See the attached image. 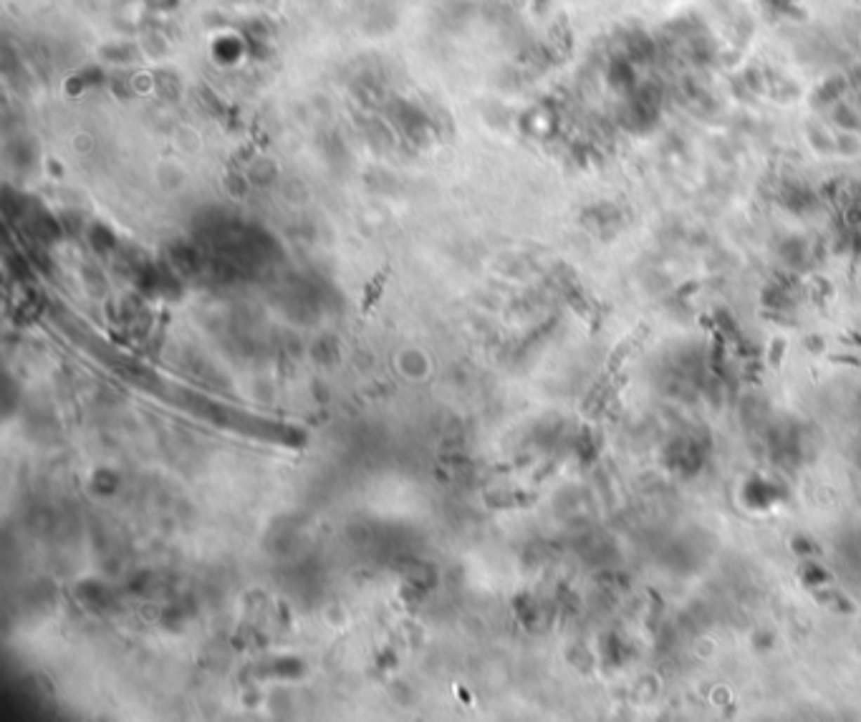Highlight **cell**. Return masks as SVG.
Wrapping results in <instances>:
<instances>
[{
    "label": "cell",
    "mask_w": 861,
    "mask_h": 722,
    "mask_svg": "<svg viewBox=\"0 0 861 722\" xmlns=\"http://www.w3.org/2000/svg\"><path fill=\"white\" fill-rule=\"evenodd\" d=\"M389 278H392V263H384V265H381V268L372 275V280H369L367 286H364L362 303H359V313H362V316H367V313L372 311L376 303H379V298L384 296V288H387Z\"/></svg>",
    "instance_id": "cell-1"
}]
</instances>
